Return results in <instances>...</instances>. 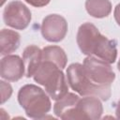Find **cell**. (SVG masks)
Returning <instances> with one entry per match:
<instances>
[{
    "instance_id": "16",
    "label": "cell",
    "mask_w": 120,
    "mask_h": 120,
    "mask_svg": "<svg viewBox=\"0 0 120 120\" xmlns=\"http://www.w3.org/2000/svg\"><path fill=\"white\" fill-rule=\"evenodd\" d=\"M113 17L114 20L116 22V23L120 26V3L116 5V7L114 8V11H113Z\"/></svg>"
},
{
    "instance_id": "9",
    "label": "cell",
    "mask_w": 120,
    "mask_h": 120,
    "mask_svg": "<svg viewBox=\"0 0 120 120\" xmlns=\"http://www.w3.org/2000/svg\"><path fill=\"white\" fill-rule=\"evenodd\" d=\"M25 75V68L22 58L19 55L3 56L0 62V76L9 82H17Z\"/></svg>"
},
{
    "instance_id": "17",
    "label": "cell",
    "mask_w": 120,
    "mask_h": 120,
    "mask_svg": "<svg viewBox=\"0 0 120 120\" xmlns=\"http://www.w3.org/2000/svg\"><path fill=\"white\" fill-rule=\"evenodd\" d=\"M115 115L117 119H120V99L118 100V102L116 103L115 106Z\"/></svg>"
},
{
    "instance_id": "18",
    "label": "cell",
    "mask_w": 120,
    "mask_h": 120,
    "mask_svg": "<svg viewBox=\"0 0 120 120\" xmlns=\"http://www.w3.org/2000/svg\"><path fill=\"white\" fill-rule=\"evenodd\" d=\"M117 68H118V70L120 71V58H119V60H118V63H117Z\"/></svg>"
},
{
    "instance_id": "14",
    "label": "cell",
    "mask_w": 120,
    "mask_h": 120,
    "mask_svg": "<svg viewBox=\"0 0 120 120\" xmlns=\"http://www.w3.org/2000/svg\"><path fill=\"white\" fill-rule=\"evenodd\" d=\"M1 84V103H5L8 99H9L11 94H12V87L8 82H6L5 81H0Z\"/></svg>"
},
{
    "instance_id": "7",
    "label": "cell",
    "mask_w": 120,
    "mask_h": 120,
    "mask_svg": "<svg viewBox=\"0 0 120 120\" xmlns=\"http://www.w3.org/2000/svg\"><path fill=\"white\" fill-rule=\"evenodd\" d=\"M32 19L30 9L21 1L9 2L3 11V20L6 25L16 30H24Z\"/></svg>"
},
{
    "instance_id": "4",
    "label": "cell",
    "mask_w": 120,
    "mask_h": 120,
    "mask_svg": "<svg viewBox=\"0 0 120 120\" xmlns=\"http://www.w3.org/2000/svg\"><path fill=\"white\" fill-rule=\"evenodd\" d=\"M67 79L71 89L82 97L95 96L103 101L111 98V88L100 87L94 84L85 75L82 64H70L67 68Z\"/></svg>"
},
{
    "instance_id": "10",
    "label": "cell",
    "mask_w": 120,
    "mask_h": 120,
    "mask_svg": "<svg viewBox=\"0 0 120 120\" xmlns=\"http://www.w3.org/2000/svg\"><path fill=\"white\" fill-rule=\"evenodd\" d=\"M22 60L25 68V76L33 77L42 61V50L36 45L27 46L22 52Z\"/></svg>"
},
{
    "instance_id": "2",
    "label": "cell",
    "mask_w": 120,
    "mask_h": 120,
    "mask_svg": "<svg viewBox=\"0 0 120 120\" xmlns=\"http://www.w3.org/2000/svg\"><path fill=\"white\" fill-rule=\"evenodd\" d=\"M33 79L44 86V90L53 100H58L68 93V79L62 69L50 60L42 59Z\"/></svg>"
},
{
    "instance_id": "6",
    "label": "cell",
    "mask_w": 120,
    "mask_h": 120,
    "mask_svg": "<svg viewBox=\"0 0 120 120\" xmlns=\"http://www.w3.org/2000/svg\"><path fill=\"white\" fill-rule=\"evenodd\" d=\"M103 106L101 99L95 96H84L80 98L73 108L68 112L65 120L68 119H92L101 118Z\"/></svg>"
},
{
    "instance_id": "1",
    "label": "cell",
    "mask_w": 120,
    "mask_h": 120,
    "mask_svg": "<svg viewBox=\"0 0 120 120\" xmlns=\"http://www.w3.org/2000/svg\"><path fill=\"white\" fill-rule=\"evenodd\" d=\"M76 40L80 51L86 56H95L109 64L117 58L116 41L103 36L91 22L80 25Z\"/></svg>"
},
{
    "instance_id": "5",
    "label": "cell",
    "mask_w": 120,
    "mask_h": 120,
    "mask_svg": "<svg viewBox=\"0 0 120 120\" xmlns=\"http://www.w3.org/2000/svg\"><path fill=\"white\" fill-rule=\"evenodd\" d=\"M83 71L87 78L96 85L111 88L115 79L111 65L95 56H86L82 63Z\"/></svg>"
},
{
    "instance_id": "3",
    "label": "cell",
    "mask_w": 120,
    "mask_h": 120,
    "mask_svg": "<svg viewBox=\"0 0 120 120\" xmlns=\"http://www.w3.org/2000/svg\"><path fill=\"white\" fill-rule=\"evenodd\" d=\"M18 102L29 118L42 119L52 109L50 96L36 84H25L18 92Z\"/></svg>"
},
{
    "instance_id": "13",
    "label": "cell",
    "mask_w": 120,
    "mask_h": 120,
    "mask_svg": "<svg viewBox=\"0 0 120 120\" xmlns=\"http://www.w3.org/2000/svg\"><path fill=\"white\" fill-rule=\"evenodd\" d=\"M42 59L55 63L61 69H64L68 63V56L65 51L56 45H49L42 49Z\"/></svg>"
},
{
    "instance_id": "15",
    "label": "cell",
    "mask_w": 120,
    "mask_h": 120,
    "mask_svg": "<svg viewBox=\"0 0 120 120\" xmlns=\"http://www.w3.org/2000/svg\"><path fill=\"white\" fill-rule=\"evenodd\" d=\"M27 4L35 7V8H42V7H45L47 6L51 0H24Z\"/></svg>"
},
{
    "instance_id": "8",
    "label": "cell",
    "mask_w": 120,
    "mask_h": 120,
    "mask_svg": "<svg viewBox=\"0 0 120 120\" xmlns=\"http://www.w3.org/2000/svg\"><path fill=\"white\" fill-rule=\"evenodd\" d=\"M68 25L66 19L59 14L47 15L41 22L40 32L44 39L49 42L63 40L68 33Z\"/></svg>"
},
{
    "instance_id": "12",
    "label": "cell",
    "mask_w": 120,
    "mask_h": 120,
    "mask_svg": "<svg viewBox=\"0 0 120 120\" xmlns=\"http://www.w3.org/2000/svg\"><path fill=\"white\" fill-rule=\"evenodd\" d=\"M85 9L90 16L102 19L112 12V3L110 0H86Z\"/></svg>"
},
{
    "instance_id": "11",
    "label": "cell",
    "mask_w": 120,
    "mask_h": 120,
    "mask_svg": "<svg viewBox=\"0 0 120 120\" xmlns=\"http://www.w3.org/2000/svg\"><path fill=\"white\" fill-rule=\"evenodd\" d=\"M21 44V36L18 32L10 29H2L0 32V54L8 55L18 50Z\"/></svg>"
}]
</instances>
